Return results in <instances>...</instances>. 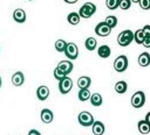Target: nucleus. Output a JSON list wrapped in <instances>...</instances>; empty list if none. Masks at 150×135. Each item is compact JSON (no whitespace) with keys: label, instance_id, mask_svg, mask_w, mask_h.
I'll list each match as a JSON object with an SVG mask.
<instances>
[{"label":"nucleus","instance_id":"nucleus-18","mask_svg":"<svg viewBox=\"0 0 150 135\" xmlns=\"http://www.w3.org/2000/svg\"><path fill=\"white\" fill-rule=\"evenodd\" d=\"M137 128L141 134H148L150 133V123H148L145 120H141L137 125Z\"/></svg>","mask_w":150,"mask_h":135},{"label":"nucleus","instance_id":"nucleus-19","mask_svg":"<svg viewBox=\"0 0 150 135\" xmlns=\"http://www.w3.org/2000/svg\"><path fill=\"white\" fill-rule=\"evenodd\" d=\"M127 90H128V85H127V83H125L124 80H120V81H117V83L115 84V91H116L118 94L125 93Z\"/></svg>","mask_w":150,"mask_h":135},{"label":"nucleus","instance_id":"nucleus-2","mask_svg":"<svg viewBox=\"0 0 150 135\" xmlns=\"http://www.w3.org/2000/svg\"><path fill=\"white\" fill-rule=\"evenodd\" d=\"M95 12H96V6L94 3H91V2H84V5H82L81 8H80V10H79V15H80V17L88 19Z\"/></svg>","mask_w":150,"mask_h":135},{"label":"nucleus","instance_id":"nucleus-1","mask_svg":"<svg viewBox=\"0 0 150 135\" xmlns=\"http://www.w3.org/2000/svg\"><path fill=\"white\" fill-rule=\"evenodd\" d=\"M134 41V33L129 29L127 30H123L122 33L118 34L117 36V43L121 45V47H127L129 45L131 42Z\"/></svg>","mask_w":150,"mask_h":135},{"label":"nucleus","instance_id":"nucleus-17","mask_svg":"<svg viewBox=\"0 0 150 135\" xmlns=\"http://www.w3.org/2000/svg\"><path fill=\"white\" fill-rule=\"evenodd\" d=\"M90 83H91V79L87 76H82L77 79V86L80 88H88L90 86Z\"/></svg>","mask_w":150,"mask_h":135},{"label":"nucleus","instance_id":"nucleus-34","mask_svg":"<svg viewBox=\"0 0 150 135\" xmlns=\"http://www.w3.org/2000/svg\"><path fill=\"white\" fill-rule=\"evenodd\" d=\"M145 121H146L148 123H150V112H148V113H146V116H145Z\"/></svg>","mask_w":150,"mask_h":135},{"label":"nucleus","instance_id":"nucleus-16","mask_svg":"<svg viewBox=\"0 0 150 135\" xmlns=\"http://www.w3.org/2000/svg\"><path fill=\"white\" fill-rule=\"evenodd\" d=\"M97 54H98V56H100L101 58H107V57H109V56H110L111 50H110L109 45L103 44V45H101V47L97 49Z\"/></svg>","mask_w":150,"mask_h":135},{"label":"nucleus","instance_id":"nucleus-24","mask_svg":"<svg viewBox=\"0 0 150 135\" xmlns=\"http://www.w3.org/2000/svg\"><path fill=\"white\" fill-rule=\"evenodd\" d=\"M104 22H105L107 26H109V27L112 29V28H115L116 24H117V17H116L115 15H109V16L105 17Z\"/></svg>","mask_w":150,"mask_h":135},{"label":"nucleus","instance_id":"nucleus-6","mask_svg":"<svg viewBox=\"0 0 150 135\" xmlns=\"http://www.w3.org/2000/svg\"><path fill=\"white\" fill-rule=\"evenodd\" d=\"M71 87H73V80L69 77H67V76L59 81V91L62 94L69 93L70 90H71Z\"/></svg>","mask_w":150,"mask_h":135},{"label":"nucleus","instance_id":"nucleus-31","mask_svg":"<svg viewBox=\"0 0 150 135\" xmlns=\"http://www.w3.org/2000/svg\"><path fill=\"white\" fill-rule=\"evenodd\" d=\"M143 31H144V36H145V38H150V26H149V24L144 26Z\"/></svg>","mask_w":150,"mask_h":135},{"label":"nucleus","instance_id":"nucleus-28","mask_svg":"<svg viewBox=\"0 0 150 135\" xmlns=\"http://www.w3.org/2000/svg\"><path fill=\"white\" fill-rule=\"evenodd\" d=\"M130 6H131V1L130 0H120V5H118V7L121 8V9H129L130 8Z\"/></svg>","mask_w":150,"mask_h":135},{"label":"nucleus","instance_id":"nucleus-13","mask_svg":"<svg viewBox=\"0 0 150 135\" xmlns=\"http://www.w3.org/2000/svg\"><path fill=\"white\" fill-rule=\"evenodd\" d=\"M23 81H25V76L21 71H18L12 76V83L14 86H21Z\"/></svg>","mask_w":150,"mask_h":135},{"label":"nucleus","instance_id":"nucleus-26","mask_svg":"<svg viewBox=\"0 0 150 135\" xmlns=\"http://www.w3.org/2000/svg\"><path fill=\"white\" fill-rule=\"evenodd\" d=\"M66 45H67V43H66L64 40H57V41L55 42V49H56V51H59V52H63L64 49H66Z\"/></svg>","mask_w":150,"mask_h":135},{"label":"nucleus","instance_id":"nucleus-30","mask_svg":"<svg viewBox=\"0 0 150 135\" xmlns=\"http://www.w3.org/2000/svg\"><path fill=\"white\" fill-rule=\"evenodd\" d=\"M64 77H66V74H64V73H62V72H61V71H59L57 69H55V70H54V78H55L56 80H59V81H60V80H61V79H63Z\"/></svg>","mask_w":150,"mask_h":135},{"label":"nucleus","instance_id":"nucleus-10","mask_svg":"<svg viewBox=\"0 0 150 135\" xmlns=\"http://www.w3.org/2000/svg\"><path fill=\"white\" fill-rule=\"evenodd\" d=\"M36 97H38V99L41 100V101L46 100V99L49 97V88H48L47 86H45V85L39 86L38 90H36Z\"/></svg>","mask_w":150,"mask_h":135},{"label":"nucleus","instance_id":"nucleus-20","mask_svg":"<svg viewBox=\"0 0 150 135\" xmlns=\"http://www.w3.org/2000/svg\"><path fill=\"white\" fill-rule=\"evenodd\" d=\"M67 21H68L70 24H73V26L79 24V22H80V15H79V13H76V12L69 13L68 16H67Z\"/></svg>","mask_w":150,"mask_h":135},{"label":"nucleus","instance_id":"nucleus-22","mask_svg":"<svg viewBox=\"0 0 150 135\" xmlns=\"http://www.w3.org/2000/svg\"><path fill=\"white\" fill-rule=\"evenodd\" d=\"M145 36H144V31L143 29H138L134 33V41L137 43V44H142L143 41H144Z\"/></svg>","mask_w":150,"mask_h":135},{"label":"nucleus","instance_id":"nucleus-9","mask_svg":"<svg viewBox=\"0 0 150 135\" xmlns=\"http://www.w3.org/2000/svg\"><path fill=\"white\" fill-rule=\"evenodd\" d=\"M95 33H96V35L104 37V36H108L111 33V28L109 26H107L105 22H100L95 27Z\"/></svg>","mask_w":150,"mask_h":135},{"label":"nucleus","instance_id":"nucleus-32","mask_svg":"<svg viewBox=\"0 0 150 135\" xmlns=\"http://www.w3.org/2000/svg\"><path fill=\"white\" fill-rule=\"evenodd\" d=\"M145 48H150V38H144L143 43H142Z\"/></svg>","mask_w":150,"mask_h":135},{"label":"nucleus","instance_id":"nucleus-5","mask_svg":"<svg viewBox=\"0 0 150 135\" xmlns=\"http://www.w3.org/2000/svg\"><path fill=\"white\" fill-rule=\"evenodd\" d=\"M63 52H64V55H66L67 58H69V59H76L77 56H79V49H77V45H76L75 43H73V42L67 43L66 49H64Z\"/></svg>","mask_w":150,"mask_h":135},{"label":"nucleus","instance_id":"nucleus-29","mask_svg":"<svg viewBox=\"0 0 150 135\" xmlns=\"http://www.w3.org/2000/svg\"><path fill=\"white\" fill-rule=\"evenodd\" d=\"M138 3H139L142 9H144V10L150 9V0H139Z\"/></svg>","mask_w":150,"mask_h":135},{"label":"nucleus","instance_id":"nucleus-27","mask_svg":"<svg viewBox=\"0 0 150 135\" xmlns=\"http://www.w3.org/2000/svg\"><path fill=\"white\" fill-rule=\"evenodd\" d=\"M105 5H107V7H108L109 9L114 10V9H116V8L118 7L120 0H105Z\"/></svg>","mask_w":150,"mask_h":135},{"label":"nucleus","instance_id":"nucleus-7","mask_svg":"<svg viewBox=\"0 0 150 135\" xmlns=\"http://www.w3.org/2000/svg\"><path fill=\"white\" fill-rule=\"evenodd\" d=\"M79 122H80V125H82L84 127L91 126L94 123V116L89 112L83 111V112H81L79 114Z\"/></svg>","mask_w":150,"mask_h":135},{"label":"nucleus","instance_id":"nucleus-21","mask_svg":"<svg viewBox=\"0 0 150 135\" xmlns=\"http://www.w3.org/2000/svg\"><path fill=\"white\" fill-rule=\"evenodd\" d=\"M77 95H79L80 101H87V100L90 99V95H91V94H90V92H89L88 88H80Z\"/></svg>","mask_w":150,"mask_h":135},{"label":"nucleus","instance_id":"nucleus-36","mask_svg":"<svg viewBox=\"0 0 150 135\" xmlns=\"http://www.w3.org/2000/svg\"><path fill=\"white\" fill-rule=\"evenodd\" d=\"M130 1H131V2H138L139 0H130Z\"/></svg>","mask_w":150,"mask_h":135},{"label":"nucleus","instance_id":"nucleus-25","mask_svg":"<svg viewBox=\"0 0 150 135\" xmlns=\"http://www.w3.org/2000/svg\"><path fill=\"white\" fill-rule=\"evenodd\" d=\"M84 45H86V48L88 50H94L96 48V45H97V42H96V40L94 37H88L86 40V42H84Z\"/></svg>","mask_w":150,"mask_h":135},{"label":"nucleus","instance_id":"nucleus-37","mask_svg":"<svg viewBox=\"0 0 150 135\" xmlns=\"http://www.w3.org/2000/svg\"><path fill=\"white\" fill-rule=\"evenodd\" d=\"M0 87H1V77H0Z\"/></svg>","mask_w":150,"mask_h":135},{"label":"nucleus","instance_id":"nucleus-38","mask_svg":"<svg viewBox=\"0 0 150 135\" xmlns=\"http://www.w3.org/2000/svg\"><path fill=\"white\" fill-rule=\"evenodd\" d=\"M27 1H32V0H27Z\"/></svg>","mask_w":150,"mask_h":135},{"label":"nucleus","instance_id":"nucleus-15","mask_svg":"<svg viewBox=\"0 0 150 135\" xmlns=\"http://www.w3.org/2000/svg\"><path fill=\"white\" fill-rule=\"evenodd\" d=\"M138 64L143 68L150 65V55L148 52H142L139 56H138Z\"/></svg>","mask_w":150,"mask_h":135},{"label":"nucleus","instance_id":"nucleus-12","mask_svg":"<svg viewBox=\"0 0 150 135\" xmlns=\"http://www.w3.org/2000/svg\"><path fill=\"white\" fill-rule=\"evenodd\" d=\"M53 118H54V115H53V112L50 109L43 108L41 111V121L43 123H50L53 121Z\"/></svg>","mask_w":150,"mask_h":135},{"label":"nucleus","instance_id":"nucleus-3","mask_svg":"<svg viewBox=\"0 0 150 135\" xmlns=\"http://www.w3.org/2000/svg\"><path fill=\"white\" fill-rule=\"evenodd\" d=\"M144 102H145V94H144L143 91H137L131 97V106L135 107V108L143 107Z\"/></svg>","mask_w":150,"mask_h":135},{"label":"nucleus","instance_id":"nucleus-11","mask_svg":"<svg viewBox=\"0 0 150 135\" xmlns=\"http://www.w3.org/2000/svg\"><path fill=\"white\" fill-rule=\"evenodd\" d=\"M13 19L18 23H23L26 21V13H25V10L21 9V8H16L14 10V13H13Z\"/></svg>","mask_w":150,"mask_h":135},{"label":"nucleus","instance_id":"nucleus-4","mask_svg":"<svg viewBox=\"0 0 150 135\" xmlns=\"http://www.w3.org/2000/svg\"><path fill=\"white\" fill-rule=\"evenodd\" d=\"M127 68H128V58H127V56H124V55L118 56L115 59V62H114V69H115V71L123 72V71L127 70Z\"/></svg>","mask_w":150,"mask_h":135},{"label":"nucleus","instance_id":"nucleus-35","mask_svg":"<svg viewBox=\"0 0 150 135\" xmlns=\"http://www.w3.org/2000/svg\"><path fill=\"white\" fill-rule=\"evenodd\" d=\"M64 2H67V3H75V2H77V0H63Z\"/></svg>","mask_w":150,"mask_h":135},{"label":"nucleus","instance_id":"nucleus-23","mask_svg":"<svg viewBox=\"0 0 150 135\" xmlns=\"http://www.w3.org/2000/svg\"><path fill=\"white\" fill-rule=\"evenodd\" d=\"M90 102L94 106H101L102 102H103V99H102V97H101L100 93H93L90 95Z\"/></svg>","mask_w":150,"mask_h":135},{"label":"nucleus","instance_id":"nucleus-8","mask_svg":"<svg viewBox=\"0 0 150 135\" xmlns=\"http://www.w3.org/2000/svg\"><path fill=\"white\" fill-rule=\"evenodd\" d=\"M73 68H74V65L70 61H61L56 66V69L59 71H61L62 73H64L66 76H68L73 71Z\"/></svg>","mask_w":150,"mask_h":135},{"label":"nucleus","instance_id":"nucleus-33","mask_svg":"<svg viewBox=\"0 0 150 135\" xmlns=\"http://www.w3.org/2000/svg\"><path fill=\"white\" fill-rule=\"evenodd\" d=\"M28 135H41V134H40V132H38L36 129H30V130L28 132Z\"/></svg>","mask_w":150,"mask_h":135},{"label":"nucleus","instance_id":"nucleus-14","mask_svg":"<svg viewBox=\"0 0 150 135\" xmlns=\"http://www.w3.org/2000/svg\"><path fill=\"white\" fill-rule=\"evenodd\" d=\"M91 128H93V133L95 135H102L105 130L104 125L101 121H94V123L91 125Z\"/></svg>","mask_w":150,"mask_h":135}]
</instances>
